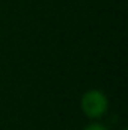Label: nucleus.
Returning a JSON list of instances; mask_svg holds the SVG:
<instances>
[{"label": "nucleus", "instance_id": "nucleus-1", "mask_svg": "<svg viewBox=\"0 0 128 130\" xmlns=\"http://www.w3.org/2000/svg\"><path fill=\"white\" fill-rule=\"evenodd\" d=\"M80 107H81L83 113L88 118L98 120L107 112V109H109V98L99 89H89V91H86L81 95Z\"/></svg>", "mask_w": 128, "mask_h": 130}, {"label": "nucleus", "instance_id": "nucleus-2", "mask_svg": "<svg viewBox=\"0 0 128 130\" xmlns=\"http://www.w3.org/2000/svg\"><path fill=\"white\" fill-rule=\"evenodd\" d=\"M84 130H109V127H105L104 124H99V123H91L89 126H86Z\"/></svg>", "mask_w": 128, "mask_h": 130}, {"label": "nucleus", "instance_id": "nucleus-3", "mask_svg": "<svg viewBox=\"0 0 128 130\" xmlns=\"http://www.w3.org/2000/svg\"><path fill=\"white\" fill-rule=\"evenodd\" d=\"M122 130H128V129H122Z\"/></svg>", "mask_w": 128, "mask_h": 130}]
</instances>
